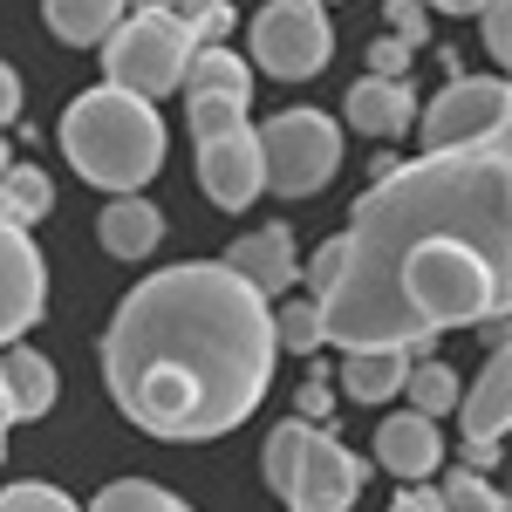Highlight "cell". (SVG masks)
<instances>
[{
    "label": "cell",
    "instance_id": "6da1fadb",
    "mask_svg": "<svg viewBox=\"0 0 512 512\" xmlns=\"http://www.w3.org/2000/svg\"><path fill=\"white\" fill-rule=\"evenodd\" d=\"M512 301V158L506 137L472 151L376 158L355 198L342 267L315 294L321 342L424 355L444 328L506 342Z\"/></svg>",
    "mask_w": 512,
    "mask_h": 512
},
{
    "label": "cell",
    "instance_id": "7a4b0ae2",
    "mask_svg": "<svg viewBox=\"0 0 512 512\" xmlns=\"http://www.w3.org/2000/svg\"><path fill=\"white\" fill-rule=\"evenodd\" d=\"M274 308L226 260H185L123 294L103 335V383L137 431L205 444L239 431L274 383Z\"/></svg>",
    "mask_w": 512,
    "mask_h": 512
},
{
    "label": "cell",
    "instance_id": "3957f363",
    "mask_svg": "<svg viewBox=\"0 0 512 512\" xmlns=\"http://www.w3.org/2000/svg\"><path fill=\"white\" fill-rule=\"evenodd\" d=\"M62 158L103 192H144L164 164V117L144 96L123 89H82L62 117Z\"/></svg>",
    "mask_w": 512,
    "mask_h": 512
},
{
    "label": "cell",
    "instance_id": "277c9868",
    "mask_svg": "<svg viewBox=\"0 0 512 512\" xmlns=\"http://www.w3.org/2000/svg\"><path fill=\"white\" fill-rule=\"evenodd\" d=\"M267 485L287 512H349L362 499V458L349 444H335L321 424L294 417L267 437Z\"/></svg>",
    "mask_w": 512,
    "mask_h": 512
},
{
    "label": "cell",
    "instance_id": "5b68a950",
    "mask_svg": "<svg viewBox=\"0 0 512 512\" xmlns=\"http://www.w3.org/2000/svg\"><path fill=\"white\" fill-rule=\"evenodd\" d=\"M185 55H192V35L178 28V14H164V7H137V14H123V21H117V35L103 41V76H110V89H123V96L158 103V96L178 89Z\"/></svg>",
    "mask_w": 512,
    "mask_h": 512
},
{
    "label": "cell",
    "instance_id": "8992f818",
    "mask_svg": "<svg viewBox=\"0 0 512 512\" xmlns=\"http://www.w3.org/2000/svg\"><path fill=\"white\" fill-rule=\"evenodd\" d=\"M260 137V171H267V192L280 198H308L335 178L342 164V130L321 117V110H280Z\"/></svg>",
    "mask_w": 512,
    "mask_h": 512
},
{
    "label": "cell",
    "instance_id": "52a82bcc",
    "mask_svg": "<svg viewBox=\"0 0 512 512\" xmlns=\"http://www.w3.org/2000/svg\"><path fill=\"white\" fill-rule=\"evenodd\" d=\"M335 55V28L321 14V0H267L253 14V62L274 82H308L328 69Z\"/></svg>",
    "mask_w": 512,
    "mask_h": 512
},
{
    "label": "cell",
    "instance_id": "ba28073f",
    "mask_svg": "<svg viewBox=\"0 0 512 512\" xmlns=\"http://www.w3.org/2000/svg\"><path fill=\"white\" fill-rule=\"evenodd\" d=\"M512 89L506 76H451L437 89V103L424 110V151H472L506 137Z\"/></svg>",
    "mask_w": 512,
    "mask_h": 512
},
{
    "label": "cell",
    "instance_id": "9c48e42d",
    "mask_svg": "<svg viewBox=\"0 0 512 512\" xmlns=\"http://www.w3.org/2000/svg\"><path fill=\"white\" fill-rule=\"evenodd\" d=\"M48 308V267H41L28 226H0V349L21 342Z\"/></svg>",
    "mask_w": 512,
    "mask_h": 512
},
{
    "label": "cell",
    "instance_id": "30bf717a",
    "mask_svg": "<svg viewBox=\"0 0 512 512\" xmlns=\"http://www.w3.org/2000/svg\"><path fill=\"white\" fill-rule=\"evenodd\" d=\"M198 185L219 212H246L253 198L267 192V171H260V137L253 123H239L226 137H205L198 144Z\"/></svg>",
    "mask_w": 512,
    "mask_h": 512
},
{
    "label": "cell",
    "instance_id": "8fae6325",
    "mask_svg": "<svg viewBox=\"0 0 512 512\" xmlns=\"http://www.w3.org/2000/svg\"><path fill=\"white\" fill-rule=\"evenodd\" d=\"M376 465L396 472L403 485L431 478L444 465V437H437V417H417V410H396L390 424L376 431Z\"/></svg>",
    "mask_w": 512,
    "mask_h": 512
},
{
    "label": "cell",
    "instance_id": "7c38bea8",
    "mask_svg": "<svg viewBox=\"0 0 512 512\" xmlns=\"http://www.w3.org/2000/svg\"><path fill=\"white\" fill-rule=\"evenodd\" d=\"M226 267H233L246 287H260L267 301H274V294H287V287L301 280V260H294V233H287V226H260V233H246L233 253H226Z\"/></svg>",
    "mask_w": 512,
    "mask_h": 512
},
{
    "label": "cell",
    "instance_id": "4fadbf2b",
    "mask_svg": "<svg viewBox=\"0 0 512 512\" xmlns=\"http://www.w3.org/2000/svg\"><path fill=\"white\" fill-rule=\"evenodd\" d=\"M458 424H465V437H506V424H512V355H506V342H492L478 383L458 390Z\"/></svg>",
    "mask_w": 512,
    "mask_h": 512
},
{
    "label": "cell",
    "instance_id": "5bb4252c",
    "mask_svg": "<svg viewBox=\"0 0 512 512\" xmlns=\"http://www.w3.org/2000/svg\"><path fill=\"white\" fill-rule=\"evenodd\" d=\"M0 390H7V417H14V424L48 417V410H55V369H48V355L7 342V349H0Z\"/></svg>",
    "mask_w": 512,
    "mask_h": 512
},
{
    "label": "cell",
    "instance_id": "9a60e30c",
    "mask_svg": "<svg viewBox=\"0 0 512 512\" xmlns=\"http://www.w3.org/2000/svg\"><path fill=\"white\" fill-rule=\"evenodd\" d=\"M342 110H349V123L362 130V137H403V130L417 123V96H410L403 82H390V76H362Z\"/></svg>",
    "mask_w": 512,
    "mask_h": 512
},
{
    "label": "cell",
    "instance_id": "2e32d148",
    "mask_svg": "<svg viewBox=\"0 0 512 512\" xmlns=\"http://www.w3.org/2000/svg\"><path fill=\"white\" fill-rule=\"evenodd\" d=\"M96 233H103V253H117V260H144V253L164 239V212L151 205V198H137V192H117L110 205H103Z\"/></svg>",
    "mask_w": 512,
    "mask_h": 512
},
{
    "label": "cell",
    "instance_id": "e0dca14e",
    "mask_svg": "<svg viewBox=\"0 0 512 512\" xmlns=\"http://www.w3.org/2000/svg\"><path fill=\"white\" fill-rule=\"evenodd\" d=\"M178 89H185V103H192V96H233V103H246V96H253V69H246V55H233L226 41H219V48H192Z\"/></svg>",
    "mask_w": 512,
    "mask_h": 512
},
{
    "label": "cell",
    "instance_id": "ac0fdd59",
    "mask_svg": "<svg viewBox=\"0 0 512 512\" xmlns=\"http://www.w3.org/2000/svg\"><path fill=\"white\" fill-rule=\"evenodd\" d=\"M41 14L69 48H103L117 35V21L130 14V0H41Z\"/></svg>",
    "mask_w": 512,
    "mask_h": 512
},
{
    "label": "cell",
    "instance_id": "d6986e66",
    "mask_svg": "<svg viewBox=\"0 0 512 512\" xmlns=\"http://www.w3.org/2000/svg\"><path fill=\"white\" fill-rule=\"evenodd\" d=\"M403 376H410V349H349V362H342V390L355 396V403H390L396 390H403Z\"/></svg>",
    "mask_w": 512,
    "mask_h": 512
},
{
    "label": "cell",
    "instance_id": "ffe728a7",
    "mask_svg": "<svg viewBox=\"0 0 512 512\" xmlns=\"http://www.w3.org/2000/svg\"><path fill=\"white\" fill-rule=\"evenodd\" d=\"M48 205H55V185H48L41 164H7L0 171V226H35Z\"/></svg>",
    "mask_w": 512,
    "mask_h": 512
},
{
    "label": "cell",
    "instance_id": "44dd1931",
    "mask_svg": "<svg viewBox=\"0 0 512 512\" xmlns=\"http://www.w3.org/2000/svg\"><path fill=\"white\" fill-rule=\"evenodd\" d=\"M403 390H410V410H417V417H451V410H458V369L437 362V355H424V362H410Z\"/></svg>",
    "mask_w": 512,
    "mask_h": 512
},
{
    "label": "cell",
    "instance_id": "7402d4cb",
    "mask_svg": "<svg viewBox=\"0 0 512 512\" xmlns=\"http://www.w3.org/2000/svg\"><path fill=\"white\" fill-rule=\"evenodd\" d=\"M171 14H178V28L192 35V48H219L239 21L233 0H171Z\"/></svg>",
    "mask_w": 512,
    "mask_h": 512
},
{
    "label": "cell",
    "instance_id": "603a6c76",
    "mask_svg": "<svg viewBox=\"0 0 512 512\" xmlns=\"http://www.w3.org/2000/svg\"><path fill=\"white\" fill-rule=\"evenodd\" d=\"M89 512H185L164 485H151V478H117V485H103L96 492V506Z\"/></svg>",
    "mask_w": 512,
    "mask_h": 512
},
{
    "label": "cell",
    "instance_id": "cb8c5ba5",
    "mask_svg": "<svg viewBox=\"0 0 512 512\" xmlns=\"http://www.w3.org/2000/svg\"><path fill=\"white\" fill-rule=\"evenodd\" d=\"M437 512H506V499L492 492L485 472H465V465H458V472L437 485Z\"/></svg>",
    "mask_w": 512,
    "mask_h": 512
},
{
    "label": "cell",
    "instance_id": "d4e9b609",
    "mask_svg": "<svg viewBox=\"0 0 512 512\" xmlns=\"http://www.w3.org/2000/svg\"><path fill=\"white\" fill-rule=\"evenodd\" d=\"M274 342L294 355H315L321 342V308L315 301H287V308H274Z\"/></svg>",
    "mask_w": 512,
    "mask_h": 512
},
{
    "label": "cell",
    "instance_id": "484cf974",
    "mask_svg": "<svg viewBox=\"0 0 512 512\" xmlns=\"http://www.w3.org/2000/svg\"><path fill=\"white\" fill-rule=\"evenodd\" d=\"M239 123H246V103H233V96H192V144L226 137V130H239Z\"/></svg>",
    "mask_w": 512,
    "mask_h": 512
},
{
    "label": "cell",
    "instance_id": "4316f807",
    "mask_svg": "<svg viewBox=\"0 0 512 512\" xmlns=\"http://www.w3.org/2000/svg\"><path fill=\"white\" fill-rule=\"evenodd\" d=\"M0 512H76V499L28 478V485H7V492H0Z\"/></svg>",
    "mask_w": 512,
    "mask_h": 512
},
{
    "label": "cell",
    "instance_id": "83f0119b",
    "mask_svg": "<svg viewBox=\"0 0 512 512\" xmlns=\"http://www.w3.org/2000/svg\"><path fill=\"white\" fill-rule=\"evenodd\" d=\"M390 35L410 41V48H424V41H431V7H424V0H390Z\"/></svg>",
    "mask_w": 512,
    "mask_h": 512
},
{
    "label": "cell",
    "instance_id": "f1b7e54d",
    "mask_svg": "<svg viewBox=\"0 0 512 512\" xmlns=\"http://www.w3.org/2000/svg\"><path fill=\"white\" fill-rule=\"evenodd\" d=\"M410 62H417V48H410V41H396V35H383L376 48H369V76L403 82V76H410Z\"/></svg>",
    "mask_w": 512,
    "mask_h": 512
},
{
    "label": "cell",
    "instance_id": "f546056e",
    "mask_svg": "<svg viewBox=\"0 0 512 512\" xmlns=\"http://www.w3.org/2000/svg\"><path fill=\"white\" fill-rule=\"evenodd\" d=\"M478 21H485V48L506 62L512 55V0H478Z\"/></svg>",
    "mask_w": 512,
    "mask_h": 512
},
{
    "label": "cell",
    "instance_id": "4dcf8cb0",
    "mask_svg": "<svg viewBox=\"0 0 512 512\" xmlns=\"http://www.w3.org/2000/svg\"><path fill=\"white\" fill-rule=\"evenodd\" d=\"M328 410H335V390H328V376L308 369V383H301V417H308V424H328Z\"/></svg>",
    "mask_w": 512,
    "mask_h": 512
},
{
    "label": "cell",
    "instance_id": "1f68e13d",
    "mask_svg": "<svg viewBox=\"0 0 512 512\" xmlns=\"http://www.w3.org/2000/svg\"><path fill=\"white\" fill-rule=\"evenodd\" d=\"M335 267H342V239H328V246H321L315 260H308V287H315V294H328V280H335Z\"/></svg>",
    "mask_w": 512,
    "mask_h": 512
},
{
    "label": "cell",
    "instance_id": "d6a6232c",
    "mask_svg": "<svg viewBox=\"0 0 512 512\" xmlns=\"http://www.w3.org/2000/svg\"><path fill=\"white\" fill-rule=\"evenodd\" d=\"M499 465V437H465V472H492Z\"/></svg>",
    "mask_w": 512,
    "mask_h": 512
},
{
    "label": "cell",
    "instance_id": "836d02e7",
    "mask_svg": "<svg viewBox=\"0 0 512 512\" xmlns=\"http://www.w3.org/2000/svg\"><path fill=\"white\" fill-rule=\"evenodd\" d=\"M14 110H21V76H14V69L0 62V130L14 123Z\"/></svg>",
    "mask_w": 512,
    "mask_h": 512
},
{
    "label": "cell",
    "instance_id": "e575fe53",
    "mask_svg": "<svg viewBox=\"0 0 512 512\" xmlns=\"http://www.w3.org/2000/svg\"><path fill=\"white\" fill-rule=\"evenodd\" d=\"M390 512H437V492H424V478H417V492H396Z\"/></svg>",
    "mask_w": 512,
    "mask_h": 512
},
{
    "label": "cell",
    "instance_id": "d590c367",
    "mask_svg": "<svg viewBox=\"0 0 512 512\" xmlns=\"http://www.w3.org/2000/svg\"><path fill=\"white\" fill-rule=\"evenodd\" d=\"M437 14H478V0H431Z\"/></svg>",
    "mask_w": 512,
    "mask_h": 512
},
{
    "label": "cell",
    "instance_id": "8d00e7d4",
    "mask_svg": "<svg viewBox=\"0 0 512 512\" xmlns=\"http://www.w3.org/2000/svg\"><path fill=\"white\" fill-rule=\"evenodd\" d=\"M7 424H14V417H7V390H0V451H7Z\"/></svg>",
    "mask_w": 512,
    "mask_h": 512
},
{
    "label": "cell",
    "instance_id": "74e56055",
    "mask_svg": "<svg viewBox=\"0 0 512 512\" xmlns=\"http://www.w3.org/2000/svg\"><path fill=\"white\" fill-rule=\"evenodd\" d=\"M7 164H14V151H7V137H0V171H7Z\"/></svg>",
    "mask_w": 512,
    "mask_h": 512
},
{
    "label": "cell",
    "instance_id": "f35d334b",
    "mask_svg": "<svg viewBox=\"0 0 512 512\" xmlns=\"http://www.w3.org/2000/svg\"><path fill=\"white\" fill-rule=\"evenodd\" d=\"M144 7H164V14H171V0H144Z\"/></svg>",
    "mask_w": 512,
    "mask_h": 512
}]
</instances>
